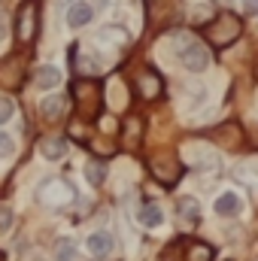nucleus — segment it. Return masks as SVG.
Wrapping results in <instances>:
<instances>
[{"label":"nucleus","mask_w":258,"mask_h":261,"mask_svg":"<svg viewBox=\"0 0 258 261\" xmlns=\"http://www.w3.org/2000/svg\"><path fill=\"white\" fill-rule=\"evenodd\" d=\"M149 170H152V176H155L158 182H164V186H173V182L179 179V173H183V167H179V161H176L173 155H158V158H152V161H149Z\"/></svg>","instance_id":"423d86ee"},{"label":"nucleus","mask_w":258,"mask_h":261,"mask_svg":"<svg viewBox=\"0 0 258 261\" xmlns=\"http://www.w3.org/2000/svg\"><path fill=\"white\" fill-rule=\"evenodd\" d=\"M176 213H179V219L189 222V225H197V222H200V203H197L194 197H183V200L176 203Z\"/></svg>","instance_id":"dca6fc26"},{"label":"nucleus","mask_w":258,"mask_h":261,"mask_svg":"<svg viewBox=\"0 0 258 261\" xmlns=\"http://www.w3.org/2000/svg\"><path fill=\"white\" fill-rule=\"evenodd\" d=\"M137 91H140L146 100H155V97H161V79H158V73H152V70H143V73L137 76Z\"/></svg>","instance_id":"9b49d317"},{"label":"nucleus","mask_w":258,"mask_h":261,"mask_svg":"<svg viewBox=\"0 0 258 261\" xmlns=\"http://www.w3.org/2000/svg\"><path fill=\"white\" fill-rule=\"evenodd\" d=\"M137 219H140V225H146V228H158V225L164 222V213H161L158 203H143V206L137 210Z\"/></svg>","instance_id":"4468645a"},{"label":"nucleus","mask_w":258,"mask_h":261,"mask_svg":"<svg viewBox=\"0 0 258 261\" xmlns=\"http://www.w3.org/2000/svg\"><path fill=\"white\" fill-rule=\"evenodd\" d=\"M52 255H55V261H76L79 258V246H76L73 237H58Z\"/></svg>","instance_id":"ddd939ff"},{"label":"nucleus","mask_w":258,"mask_h":261,"mask_svg":"<svg viewBox=\"0 0 258 261\" xmlns=\"http://www.w3.org/2000/svg\"><path fill=\"white\" fill-rule=\"evenodd\" d=\"M179 61H183L186 70L200 73V70H207V64H210V52H207L203 43H197V40H186V43L179 46Z\"/></svg>","instance_id":"39448f33"},{"label":"nucleus","mask_w":258,"mask_h":261,"mask_svg":"<svg viewBox=\"0 0 258 261\" xmlns=\"http://www.w3.org/2000/svg\"><path fill=\"white\" fill-rule=\"evenodd\" d=\"M12 222H15V213H12V206H9V203H0V237H3V234H9Z\"/></svg>","instance_id":"6ab92c4d"},{"label":"nucleus","mask_w":258,"mask_h":261,"mask_svg":"<svg viewBox=\"0 0 258 261\" xmlns=\"http://www.w3.org/2000/svg\"><path fill=\"white\" fill-rule=\"evenodd\" d=\"M12 152H15V140H12L6 130H0V161H3V158H9Z\"/></svg>","instance_id":"aec40b11"},{"label":"nucleus","mask_w":258,"mask_h":261,"mask_svg":"<svg viewBox=\"0 0 258 261\" xmlns=\"http://www.w3.org/2000/svg\"><path fill=\"white\" fill-rule=\"evenodd\" d=\"M73 97H76L82 107H88V103H91V107H100V85L91 82V79H88V82H76V85H73Z\"/></svg>","instance_id":"f8f14e48"},{"label":"nucleus","mask_w":258,"mask_h":261,"mask_svg":"<svg viewBox=\"0 0 258 261\" xmlns=\"http://www.w3.org/2000/svg\"><path fill=\"white\" fill-rule=\"evenodd\" d=\"M161 261H213V249L207 243H194V240H176L164 249Z\"/></svg>","instance_id":"20e7f679"},{"label":"nucleus","mask_w":258,"mask_h":261,"mask_svg":"<svg viewBox=\"0 0 258 261\" xmlns=\"http://www.w3.org/2000/svg\"><path fill=\"white\" fill-rule=\"evenodd\" d=\"M37 200L43 206H49V210H58V206H67L70 200H76V189L70 182H64V179H58V176H49L37 189Z\"/></svg>","instance_id":"f03ea898"},{"label":"nucleus","mask_w":258,"mask_h":261,"mask_svg":"<svg viewBox=\"0 0 258 261\" xmlns=\"http://www.w3.org/2000/svg\"><path fill=\"white\" fill-rule=\"evenodd\" d=\"M85 249H88L94 258H107V255L116 249V240H113V234H110V231H94V234H88Z\"/></svg>","instance_id":"0eeeda50"},{"label":"nucleus","mask_w":258,"mask_h":261,"mask_svg":"<svg viewBox=\"0 0 258 261\" xmlns=\"http://www.w3.org/2000/svg\"><path fill=\"white\" fill-rule=\"evenodd\" d=\"M12 116H15V103H12L9 97H3V94H0V125H3V122H9Z\"/></svg>","instance_id":"412c9836"},{"label":"nucleus","mask_w":258,"mask_h":261,"mask_svg":"<svg viewBox=\"0 0 258 261\" xmlns=\"http://www.w3.org/2000/svg\"><path fill=\"white\" fill-rule=\"evenodd\" d=\"M67 24L70 28H85L91 18H94V6L91 3H85V0H79V3H73V6H67Z\"/></svg>","instance_id":"1a4fd4ad"},{"label":"nucleus","mask_w":258,"mask_h":261,"mask_svg":"<svg viewBox=\"0 0 258 261\" xmlns=\"http://www.w3.org/2000/svg\"><path fill=\"white\" fill-rule=\"evenodd\" d=\"M85 176H88L94 186H100V182L107 179V164H100V161H88V164H85Z\"/></svg>","instance_id":"a211bd4d"},{"label":"nucleus","mask_w":258,"mask_h":261,"mask_svg":"<svg viewBox=\"0 0 258 261\" xmlns=\"http://www.w3.org/2000/svg\"><path fill=\"white\" fill-rule=\"evenodd\" d=\"M216 213H219V216H237V213H240V197L231 195V192L222 195L216 200Z\"/></svg>","instance_id":"f3484780"},{"label":"nucleus","mask_w":258,"mask_h":261,"mask_svg":"<svg viewBox=\"0 0 258 261\" xmlns=\"http://www.w3.org/2000/svg\"><path fill=\"white\" fill-rule=\"evenodd\" d=\"M37 152L46 158V161H61L67 155V140L64 137H43L37 143Z\"/></svg>","instance_id":"6e6552de"},{"label":"nucleus","mask_w":258,"mask_h":261,"mask_svg":"<svg viewBox=\"0 0 258 261\" xmlns=\"http://www.w3.org/2000/svg\"><path fill=\"white\" fill-rule=\"evenodd\" d=\"M240 34H243V24H240V18H237L234 12H222V15H216L213 21L203 24V37H207L216 49H228L231 43H237Z\"/></svg>","instance_id":"f257e3e1"},{"label":"nucleus","mask_w":258,"mask_h":261,"mask_svg":"<svg viewBox=\"0 0 258 261\" xmlns=\"http://www.w3.org/2000/svg\"><path fill=\"white\" fill-rule=\"evenodd\" d=\"M37 31H40V0H24L15 12V37H18V43L28 46V43H34Z\"/></svg>","instance_id":"7ed1b4c3"},{"label":"nucleus","mask_w":258,"mask_h":261,"mask_svg":"<svg viewBox=\"0 0 258 261\" xmlns=\"http://www.w3.org/2000/svg\"><path fill=\"white\" fill-rule=\"evenodd\" d=\"M9 37V15L6 12H0V43Z\"/></svg>","instance_id":"4be33fe9"},{"label":"nucleus","mask_w":258,"mask_h":261,"mask_svg":"<svg viewBox=\"0 0 258 261\" xmlns=\"http://www.w3.org/2000/svg\"><path fill=\"white\" fill-rule=\"evenodd\" d=\"M34 85H37L40 91H52V88H58V85H61V70L52 67V64L37 67V73H34Z\"/></svg>","instance_id":"9d476101"},{"label":"nucleus","mask_w":258,"mask_h":261,"mask_svg":"<svg viewBox=\"0 0 258 261\" xmlns=\"http://www.w3.org/2000/svg\"><path fill=\"white\" fill-rule=\"evenodd\" d=\"M246 140L252 149H258V125H252V130H246Z\"/></svg>","instance_id":"5701e85b"},{"label":"nucleus","mask_w":258,"mask_h":261,"mask_svg":"<svg viewBox=\"0 0 258 261\" xmlns=\"http://www.w3.org/2000/svg\"><path fill=\"white\" fill-rule=\"evenodd\" d=\"M243 6H246V12H252V15L258 12V0H243Z\"/></svg>","instance_id":"b1692460"},{"label":"nucleus","mask_w":258,"mask_h":261,"mask_svg":"<svg viewBox=\"0 0 258 261\" xmlns=\"http://www.w3.org/2000/svg\"><path fill=\"white\" fill-rule=\"evenodd\" d=\"M67 110V100L64 97H46V100H40V116L43 119H49V122H55V119H61Z\"/></svg>","instance_id":"2eb2a0df"}]
</instances>
